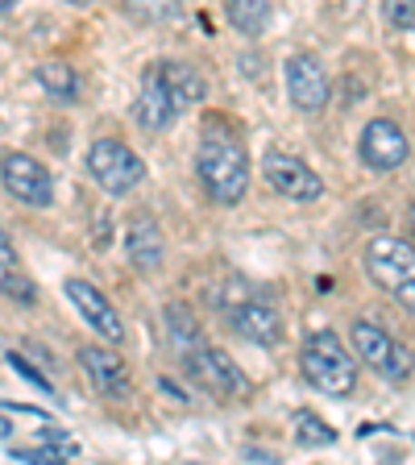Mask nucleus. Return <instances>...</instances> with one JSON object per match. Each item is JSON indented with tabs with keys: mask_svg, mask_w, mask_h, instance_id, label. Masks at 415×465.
I'll use <instances>...</instances> for the list:
<instances>
[{
	"mask_svg": "<svg viewBox=\"0 0 415 465\" xmlns=\"http://www.w3.org/2000/svg\"><path fill=\"white\" fill-rule=\"evenodd\" d=\"M195 174H200L203 192L224 208H232V203H242L250 195V154H245L242 137L216 116L203 121L200 150H195Z\"/></svg>",
	"mask_w": 415,
	"mask_h": 465,
	"instance_id": "f257e3e1",
	"label": "nucleus"
},
{
	"mask_svg": "<svg viewBox=\"0 0 415 465\" xmlns=\"http://www.w3.org/2000/svg\"><path fill=\"white\" fill-rule=\"evenodd\" d=\"M212 300L221 303L229 329L237 332V337H245L250 345L271 349L282 341V312L266 291L250 287L245 279H229L221 287V295H212Z\"/></svg>",
	"mask_w": 415,
	"mask_h": 465,
	"instance_id": "f03ea898",
	"label": "nucleus"
},
{
	"mask_svg": "<svg viewBox=\"0 0 415 465\" xmlns=\"http://www.w3.org/2000/svg\"><path fill=\"white\" fill-rule=\"evenodd\" d=\"M300 370L308 378V387H316L320 395L329 399H345L358 391V361L349 358L345 341L332 329H316L303 337Z\"/></svg>",
	"mask_w": 415,
	"mask_h": 465,
	"instance_id": "7ed1b4c3",
	"label": "nucleus"
},
{
	"mask_svg": "<svg viewBox=\"0 0 415 465\" xmlns=\"http://www.w3.org/2000/svg\"><path fill=\"white\" fill-rule=\"evenodd\" d=\"M174 353H179L183 374L192 378L203 395H212V399H242L245 391H250V378L242 374V366H237L224 349H216L212 341L195 337V341H187V345H179Z\"/></svg>",
	"mask_w": 415,
	"mask_h": 465,
	"instance_id": "20e7f679",
	"label": "nucleus"
},
{
	"mask_svg": "<svg viewBox=\"0 0 415 465\" xmlns=\"http://www.w3.org/2000/svg\"><path fill=\"white\" fill-rule=\"evenodd\" d=\"M366 274L374 287H382L395 303H403L407 312H415V250L399 237H374L361 253Z\"/></svg>",
	"mask_w": 415,
	"mask_h": 465,
	"instance_id": "39448f33",
	"label": "nucleus"
},
{
	"mask_svg": "<svg viewBox=\"0 0 415 465\" xmlns=\"http://www.w3.org/2000/svg\"><path fill=\"white\" fill-rule=\"evenodd\" d=\"M349 341H353V353H358L370 370H378L382 378H390V382L411 378L415 353L403 345V341L390 337L387 329H378L370 320H353V324H349Z\"/></svg>",
	"mask_w": 415,
	"mask_h": 465,
	"instance_id": "423d86ee",
	"label": "nucleus"
},
{
	"mask_svg": "<svg viewBox=\"0 0 415 465\" xmlns=\"http://www.w3.org/2000/svg\"><path fill=\"white\" fill-rule=\"evenodd\" d=\"M87 174L104 187L108 195H125L145 179V163L137 158L133 145L116 142V137H100L87 150Z\"/></svg>",
	"mask_w": 415,
	"mask_h": 465,
	"instance_id": "0eeeda50",
	"label": "nucleus"
},
{
	"mask_svg": "<svg viewBox=\"0 0 415 465\" xmlns=\"http://www.w3.org/2000/svg\"><path fill=\"white\" fill-rule=\"evenodd\" d=\"M0 183H5V195H13L25 208H50L54 203V174L38 158L17 154V150H9L0 163Z\"/></svg>",
	"mask_w": 415,
	"mask_h": 465,
	"instance_id": "6e6552de",
	"label": "nucleus"
},
{
	"mask_svg": "<svg viewBox=\"0 0 415 465\" xmlns=\"http://www.w3.org/2000/svg\"><path fill=\"white\" fill-rule=\"evenodd\" d=\"M262 174H266V183H271L282 200L316 203L320 195H324V179H320L300 154H287V150H271V154L262 158Z\"/></svg>",
	"mask_w": 415,
	"mask_h": 465,
	"instance_id": "1a4fd4ad",
	"label": "nucleus"
},
{
	"mask_svg": "<svg viewBox=\"0 0 415 465\" xmlns=\"http://www.w3.org/2000/svg\"><path fill=\"white\" fill-rule=\"evenodd\" d=\"M63 295L71 300V308L84 316V324L96 337H104V341H125V324H121V316H116V308H113V300H108L100 287H92L87 279H67L63 282Z\"/></svg>",
	"mask_w": 415,
	"mask_h": 465,
	"instance_id": "9d476101",
	"label": "nucleus"
},
{
	"mask_svg": "<svg viewBox=\"0 0 415 465\" xmlns=\"http://www.w3.org/2000/svg\"><path fill=\"white\" fill-rule=\"evenodd\" d=\"M407 154H411V142H407V134L395 125V121H387V116H378V121H370L366 129H361V142H358V158L370 166V171H399V166L407 163Z\"/></svg>",
	"mask_w": 415,
	"mask_h": 465,
	"instance_id": "9b49d317",
	"label": "nucleus"
},
{
	"mask_svg": "<svg viewBox=\"0 0 415 465\" xmlns=\"http://www.w3.org/2000/svg\"><path fill=\"white\" fill-rule=\"evenodd\" d=\"M287 96L300 113H320L329 104V71L316 54H291L287 58Z\"/></svg>",
	"mask_w": 415,
	"mask_h": 465,
	"instance_id": "f8f14e48",
	"label": "nucleus"
},
{
	"mask_svg": "<svg viewBox=\"0 0 415 465\" xmlns=\"http://www.w3.org/2000/svg\"><path fill=\"white\" fill-rule=\"evenodd\" d=\"M5 457L9 461H29V465H42V461H71V457H79V445L75 436H67L58 424H50V420H42L38 428H34V436L29 440H17V445H5Z\"/></svg>",
	"mask_w": 415,
	"mask_h": 465,
	"instance_id": "ddd939ff",
	"label": "nucleus"
},
{
	"mask_svg": "<svg viewBox=\"0 0 415 465\" xmlns=\"http://www.w3.org/2000/svg\"><path fill=\"white\" fill-rule=\"evenodd\" d=\"M79 361H84L87 378H92V387H96L104 399H113V403H125V399L133 395V378H129V366L116 358L113 349L84 345V349H79Z\"/></svg>",
	"mask_w": 415,
	"mask_h": 465,
	"instance_id": "4468645a",
	"label": "nucleus"
},
{
	"mask_svg": "<svg viewBox=\"0 0 415 465\" xmlns=\"http://www.w3.org/2000/svg\"><path fill=\"white\" fill-rule=\"evenodd\" d=\"M183 116V108H179V100L166 92V84L154 75V71H142V92H137L133 100V121L142 129H150V134H163V129H171L174 121Z\"/></svg>",
	"mask_w": 415,
	"mask_h": 465,
	"instance_id": "2eb2a0df",
	"label": "nucleus"
},
{
	"mask_svg": "<svg viewBox=\"0 0 415 465\" xmlns=\"http://www.w3.org/2000/svg\"><path fill=\"white\" fill-rule=\"evenodd\" d=\"M125 253L133 262L137 274H158L163 271V258H166V245H163V232H158L154 216H129V229H125Z\"/></svg>",
	"mask_w": 415,
	"mask_h": 465,
	"instance_id": "dca6fc26",
	"label": "nucleus"
},
{
	"mask_svg": "<svg viewBox=\"0 0 415 465\" xmlns=\"http://www.w3.org/2000/svg\"><path fill=\"white\" fill-rule=\"evenodd\" d=\"M145 71H154V75L163 79L166 92L179 100V108H183V113L208 96V84H203V75L192 67V63H179V58H158V63H150Z\"/></svg>",
	"mask_w": 415,
	"mask_h": 465,
	"instance_id": "f3484780",
	"label": "nucleus"
},
{
	"mask_svg": "<svg viewBox=\"0 0 415 465\" xmlns=\"http://www.w3.org/2000/svg\"><path fill=\"white\" fill-rule=\"evenodd\" d=\"M121 13L133 25H145V29H166L187 17L183 0H121Z\"/></svg>",
	"mask_w": 415,
	"mask_h": 465,
	"instance_id": "a211bd4d",
	"label": "nucleus"
},
{
	"mask_svg": "<svg viewBox=\"0 0 415 465\" xmlns=\"http://www.w3.org/2000/svg\"><path fill=\"white\" fill-rule=\"evenodd\" d=\"M0 282H5V295H9L13 303H21V308H29V303H38V287L25 279V271H21L17 253H13V237L5 232L0 237Z\"/></svg>",
	"mask_w": 415,
	"mask_h": 465,
	"instance_id": "6ab92c4d",
	"label": "nucleus"
},
{
	"mask_svg": "<svg viewBox=\"0 0 415 465\" xmlns=\"http://www.w3.org/2000/svg\"><path fill=\"white\" fill-rule=\"evenodd\" d=\"M224 5V17H229V25L237 29V34H245V38H258V34H266V25H271L274 17V5L271 0H221Z\"/></svg>",
	"mask_w": 415,
	"mask_h": 465,
	"instance_id": "aec40b11",
	"label": "nucleus"
},
{
	"mask_svg": "<svg viewBox=\"0 0 415 465\" xmlns=\"http://www.w3.org/2000/svg\"><path fill=\"white\" fill-rule=\"evenodd\" d=\"M34 79H38V87L50 100H58V104H75L79 100V75L71 63H38Z\"/></svg>",
	"mask_w": 415,
	"mask_h": 465,
	"instance_id": "412c9836",
	"label": "nucleus"
},
{
	"mask_svg": "<svg viewBox=\"0 0 415 465\" xmlns=\"http://www.w3.org/2000/svg\"><path fill=\"white\" fill-rule=\"evenodd\" d=\"M295 440H300L303 449H329V445H337V432H332L324 420L316 416V411H295Z\"/></svg>",
	"mask_w": 415,
	"mask_h": 465,
	"instance_id": "4be33fe9",
	"label": "nucleus"
},
{
	"mask_svg": "<svg viewBox=\"0 0 415 465\" xmlns=\"http://www.w3.org/2000/svg\"><path fill=\"white\" fill-rule=\"evenodd\" d=\"M382 21L395 29H415V0H382Z\"/></svg>",
	"mask_w": 415,
	"mask_h": 465,
	"instance_id": "5701e85b",
	"label": "nucleus"
},
{
	"mask_svg": "<svg viewBox=\"0 0 415 465\" xmlns=\"http://www.w3.org/2000/svg\"><path fill=\"white\" fill-rule=\"evenodd\" d=\"M5 358H9V366H13V370H17V374H25V378H29V382H34V387L50 391V382H46V378H42V374H38V370H34V366H29V361H25V358H17V353H13V349H9V353H5Z\"/></svg>",
	"mask_w": 415,
	"mask_h": 465,
	"instance_id": "b1692460",
	"label": "nucleus"
},
{
	"mask_svg": "<svg viewBox=\"0 0 415 465\" xmlns=\"http://www.w3.org/2000/svg\"><path fill=\"white\" fill-rule=\"evenodd\" d=\"M245 461H262V465H271V461H279V457H274L271 449H245Z\"/></svg>",
	"mask_w": 415,
	"mask_h": 465,
	"instance_id": "393cba45",
	"label": "nucleus"
},
{
	"mask_svg": "<svg viewBox=\"0 0 415 465\" xmlns=\"http://www.w3.org/2000/svg\"><path fill=\"white\" fill-rule=\"evenodd\" d=\"M0 9H5V13H13V9H17V0H0Z\"/></svg>",
	"mask_w": 415,
	"mask_h": 465,
	"instance_id": "a878e982",
	"label": "nucleus"
}]
</instances>
